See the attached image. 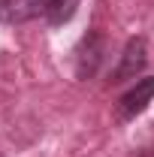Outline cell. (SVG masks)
Instances as JSON below:
<instances>
[{"instance_id": "6da1fadb", "label": "cell", "mask_w": 154, "mask_h": 157, "mask_svg": "<svg viewBox=\"0 0 154 157\" xmlns=\"http://www.w3.org/2000/svg\"><path fill=\"white\" fill-rule=\"evenodd\" d=\"M109 55V39L100 30H88L73 48V70L79 78H94Z\"/></svg>"}, {"instance_id": "7a4b0ae2", "label": "cell", "mask_w": 154, "mask_h": 157, "mask_svg": "<svg viewBox=\"0 0 154 157\" xmlns=\"http://www.w3.org/2000/svg\"><path fill=\"white\" fill-rule=\"evenodd\" d=\"M145 63H148V45H145V39L142 36H133L127 39V45H124V52H121V60H118V67L112 70V85H124V82H130L136 78L142 70H145Z\"/></svg>"}, {"instance_id": "3957f363", "label": "cell", "mask_w": 154, "mask_h": 157, "mask_svg": "<svg viewBox=\"0 0 154 157\" xmlns=\"http://www.w3.org/2000/svg\"><path fill=\"white\" fill-rule=\"evenodd\" d=\"M151 100H154V76L136 78V85L130 91H124V97L118 100V115H121V121H133L136 115H142Z\"/></svg>"}, {"instance_id": "277c9868", "label": "cell", "mask_w": 154, "mask_h": 157, "mask_svg": "<svg viewBox=\"0 0 154 157\" xmlns=\"http://www.w3.org/2000/svg\"><path fill=\"white\" fill-rule=\"evenodd\" d=\"M45 18L42 0H0V21L3 24H24L33 18Z\"/></svg>"}, {"instance_id": "5b68a950", "label": "cell", "mask_w": 154, "mask_h": 157, "mask_svg": "<svg viewBox=\"0 0 154 157\" xmlns=\"http://www.w3.org/2000/svg\"><path fill=\"white\" fill-rule=\"evenodd\" d=\"M42 3H45V21L52 27L67 24L79 9V0H42Z\"/></svg>"}]
</instances>
